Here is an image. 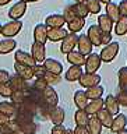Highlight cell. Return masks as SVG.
Instances as JSON below:
<instances>
[{"label": "cell", "instance_id": "6da1fadb", "mask_svg": "<svg viewBox=\"0 0 127 134\" xmlns=\"http://www.w3.org/2000/svg\"><path fill=\"white\" fill-rule=\"evenodd\" d=\"M119 49H120V43L116 41H112L109 45H106L105 48L101 50L99 56H101V60L105 62V63H111L116 59L117 53H119Z\"/></svg>", "mask_w": 127, "mask_h": 134}, {"label": "cell", "instance_id": "7a4b0ae2", "mask_svg": "<svg viewBox=\"0 0 127 134\" xmlns=\"http://www.w3.org/2000/svg\"><path fill=\"white\" fill-rule=\"evenodd\" d=\"M21 28H23V23L20 20H10L8 23L3 25L2 29V35L6 38H14L15 35H18Z\"/></svg>", "mask_w": 127, "mask_h": 134}, {"label": "cell", "instance_id": "3957f363", "mask_svg": "<svg viewBox=\"0 0 127 134\" xmlns=\"http://www.w3.org/2000/svg\"><path fill=\"white\" fill-rule=\"evenodd\" d=\"M101 80H102V77L98 74V73H84L81 75V78L78 80L80 85L84 87V88H92V87H96L99 85Z\"/></svg>", "mask_w": 127, "mask_h": 134}, {"label": "cell", "instance_id": "277c9868", "mask_svg": "<svg viewBox=\"0 0 127 134\" xmlns=\"http://www.w3.org/2000/svg\"><path fill=\"white\" fill-rule=\"evenodd\" d=\"M77 42H78V35H77V34H73V32L67 34V36L62 41V45H60V50H62V53L69 54L70 52L75 50Z\"/></svg>", "mask_w": 127, "mask_h": 134}, {"label": "cell", "instance_id": "5b68a950", "mask_svg": "<svg viewBox=\"0 0 127 134\" xmlns=\"http://www.w3.org/2000/svg\"><path fill=\"white\" fill-rule=\"evenodd\" d=\"M101 64H102V60H101V56L98 53H91L90 56H87V62H85V73H96L101 69Z\"/></svg>", "mask_w": 127, "mask_h": 134}, {"label": "cell", "instance_id": "8992f818", "mask_svg": "<svg viewBox=\"0 0 127 134\" xmlns=\"http://www.w3.org/2000/svg\"><path fill=\"white\" fill-rule=\"evenodd\" d=\"M48 31H49V28L46 27L45 23L35 25V28H34V42L45 45L46 41H48Z\"/></svg>", "mask_w": 127, "mask_h": 134}, {"label": "cell", "instance_id": "52a82bcc", "mask_svg": "<svg viewBox=\"0 0 127 134\" xmlns=\"http://www.w3.org/2000/svg\"><path fill=\"white\" fill-rule=\"evenodd\" d=\"M77 48H78V52L82 53L84 56H90V54L92 53V48H94V45L91 43V41H90V38L87 36V34L78 35Z\"/></svg>", "mask_w": 127, "mask_h": 134}, {"label": "cell", "instance_id": "ba28073f", "mask_svg": "<svg viewBox=\"0 0 127 134\" xmlns=\"http://www.w3.org/2000/svg\"><path fill=\"white\" fill-rule=\"evenodd\" d=\"M14 59H15L17 63H21V64H25V66H29V67H35L38 64L36 60L32 57V54L25 52V50H15Z\"/></svg>", "mask_w": 127, "mask_h": 134}, {"label": "cell", "instance_id": "9c48e42d", "mask_svg": "<svg viewBox=\"0 0 127 134\" xmlns=\"http://www.w3.org/2000/svg\"><path fill=\"white\" fill-rule=\"evenodd\" d=\"M42 98H43L45 100V103L46 105H49L50 108H53V106H57V103H59V95H57V92L56 90H53V87H46L43 91H42Z\"/></svg>", "mask_w": 127, "mask_h": 134}, {"label": "cell", "instance_id": "30bf717a", "mask_svg": "<svg viewBox=\"0 0 127 134\" xmlns=\"http://www.w3.org/2000/svg\"><path fill=\"white\" fill-rule=\"evenodd\" d=\"M25 11H27V3L23 2V0H20V2L13 4L11 8L8 10V17H10L11 20H20L21 17L25 14Z\"/></svg>", "mask_w": 127, "mask_h": 134}, {"label": "cell", "instance_id": "8fae6325", "mask_svg": "<svg viewBox=\"0 0 127 134\" xmlns=\"http://www.w3.org/2000/svg\"><path fill=\"white\" fill-rule=\"evenodd\" d=\"M14 70H15V74L20 75L21 78L27 80H32L35 75H34V67H29V66H25V64H21V63H14Z\"/></svg>", "mask_w": 127, "mask_h": 134}, {"label": "cell", "instance_id": "7c38bea8", "mask_svg": "<svg viewBox=\"0 0 127 134\" xmlns=\"http://www.w3.org/2000/svg\"><path fill=\"white\" fill-rule=\"evenodd\" d=\"M31 54L36 60V63H43L46 60V48H45V45L34 42L32 46H31Z\"/></svg>", "mask_w": 127, "mask_h": 134}, {"label": "cell", "instance_id": "4fadbf2b", "mask_svg": "<svg viewBox=\"0 0 127 134\" xmlns=\"http://www.w3.org/2000/svg\"><path fill=\"white\" fill-rule=\"evenodd\" d=\"M64 117H66L64 109L60 108L59 105H57V106L50 108V110H49V119H50L52 123H54V126H56V124H62L63 121H64Z\"/></svg>", "mask_w": 127, "mask_h": 134}, {"label": "cell", "instance_id": "5bb4252c", "mask_svg": "<svg viewBox=\"0 0 127 134\" xmlns=\"http://www.w3.org/2000/svg\"><path fill=\"white\" fill-rule=\"evenodd\" d=\"M87 36L90 38L91 43L94 46H101V45H102V42H101V39H102V31L99 29V27L96 24L91 25V27L88 28Z\"/></svg>", "mask_w": 127, "mask_h": 134}, {"label": "cell", "instance_id": "9a60e30c", "mask_svg": "<svg viewBox=\"0 0 127 134\" xmlns=\"http://www.w3.org/2000/svg\"><path fill=\"white\" fill-rule=\"evenodd\" d=\"M43 67L46 69V71L52 74H56V75H60L63 73V64L56 59H46V60L42 63Z\"/></svg>", "mask_w": 127, "mask_h": 134}, {"label": "cell", "instance_id": "2e32d148", "mask_svg": "<svg viewBox=\"0 0 127 134\" xmlns=\"http://www.w3.org/2000/svg\"><path fill=\"white\" fill-rule=\"evenodd\" d=\"M105 109H106L108 112H111L113 116L119 115L120 113V103L117 98L115 95H108L106 98H105Z\"/></svg>", "mask_w": 127, "mask_h": 134}, {"label": "cell", "instance_id": "e0dca14e", "mask_svg": "<svg viewBox=\"0 0 127 134\" xmlns=\"http://www.w3.org/2000/svg\"><path fill=\"white\" fill-rule=\"evenodd\" d=\"M64 23H66V20L63 17V14H50L45 20V24L48 28H63Z\"/></svg>", "mask_w": 127, "mask_h": 134}, {"label": "cell", "instance_id": "ac0fdd59", "mask_svg": "<svg viewBox=\"0 0 127 134\" xmlns=\"http://www.w3.org/2000/svg\"><path fill=\"white\" fill-rule=\"evenodd\" d=\"M10 85L13 88V91H28V88L31 87L28 84L27 80H24V78H21L20 75H13V77H10Z\"/></svg>", "mask_w": 127, "mask_h": 134}, {"label": "cell", "instance_id": "d6986e66", "mask_svg": "<svg viewBox=\"0 0 127 134\" xmlns=\"http://www.w3.org/2000/svg\"><path fill=\"white\" fill-rule=\"evenodd\" d=\"M67 62L70 63L71 66H85V62H87V56H84L82 53H80L78 50H73L67 54Z\"/></svg>", "mask_w": 127, "mask_h": 134}, {"label": "cell", "instance_id": "ffe728a7", "mask_svg": "<svg viewBox=\"0 0 127 134\" xmlns=\"http://www.w3.org/2000/svg\"><path fill=\"white\" fill-rule=\"evenodd\" d=\"M67 29L63 28H49L48 31V39L52 42H62L67 36Z\"/></svg>", "mask_w": 127, "mask_h": 134}, {"label": "cell", "instance_id": "44dd1931", "mask_svg": "<svg viewBox=\"0 0 127 134\" xmlns=\"http://www.w3.org/2000/svg\"><path fill=\"white\" fill-rule=\"evenodd\" d=\"M103 108H105V99L99 98V99H95V100L88 102L87 108H85V112H87L90 116H94V115H96L98 112L102 110Z\"/></svg>", "mask_w": 127, "mask_h": 134}, {"label": "cell", "instance_id": "7402d4cb", "mask_svg": "<svg viewBox=\"0 0 127 134\" xmlns=\"http://www.w3.org/2000/svg\"><path fill=\"white\" fill-rule=\"evenodd\" d=\"M99 29L102 32H108V34H112V29H113V21L109 18L106 14H99L98 15V24Z\"/></svg>", "mask_w": 127, "mask_h": 134}, {"label": "cell", "instance_id": "603a6c76", "mask_svg": "<svg viewBox=\"0 0 127 134\" xmlns=\"http://www.w3.org/2000/svg\"><path fill=\"white\" fill-rule=\"evenodd\" d=\"M82 74H84L82 67H80V66H71V67H69V70L66 71L64 78L67 80V81L73 82V81H78V80L81 78Z\"/></svg>", "mask_w": 127, "mask_h": 134}, {"label": "cell", "instance_id": "cb8c5ba5", "mask_svg": "<svg viewBox=\"0 0 127 134\" xmlns=\"http://www.w3.org/2000/svg\"><path fill=\"white\" fill-rule=\"evenodd\" d=\"M126 126H127V116L123 115V113H119V115H116V117L113 119L111 130L113 133H117V131H120V130L126 129Z\"/></svg>", "mask_w": 127, "mask_h": 134}, {"label": "cell", "instance_id": "d4e9b609", "mask_svg": "<svg viewBox=\"0 0 127 134\" xmlns=\"http://www.w3.org/2000/svg\"><path fill=\"white\" fill-rule=\"evenodd\" d=\"M96 117L99 119V121L102 123L103 127H108V129H111V127H112L113 119H115L112 113H111V112H108L106 109H102L101 112L96 113Z\"/></svg>", "mask_w": 127, "mask_h": 134}, {"label": "cell", "instance_id": "484cf974", "mask_svg": "<svg viewBox=\"0 0 127 134\" xmlns=\"http://www.w3.org/2000/svg\"><path fill=\"white\" fill-rule=\"evenodd\" d=\"M106 15L111 18L113 23H117L120 20V11H119V4L111 2L109 4H106Z\"/></svg>", "mask_w": 127, "mask_h": 134}, {"label": "cell", "instance_id": "4316f807", "mask_svg": "<svg viewBox=\"0 0 127 134\" xmlns=\"http://www.w3.org/2000/svg\"><path fill=\"white\" fill-rule=\"evenodd\" d=\"M0 113H3V115H6V116L10 117V119H13L17 113V106L13 102L3 100V102H0Z\"/></svg>", "mask_w": 127, "mask_h": 134}, {"label": "cell", "instance_id": "83f0119b", "mask_svg": "<svg viewBox=\"0 0 127 134\" xmlns=\"http://www.w3.org/2000/svg\"><path fill=\"white\" fill-rule=\"evenodd\" d=\"M88 100L90 99L87 98L85 91L78 90L74 94V103H75V106H77V109H85L87 105H88Z\"/></svg>", "mask_w": 127, "mask_h": 134}, {"label": "cell", "instance_id": "f1b7e54d", "mask_svg": "<svg viewBox=\"0 0 127 134\" xmlns=\"http://www.w3.org/2000/svg\"><path fill=\"white\" fill-rule=\"evenodd\" d=\"M17 46V42L13 38H6V39L0 41V54H7L13 52Z\"/></svg>", "mask_w": 127, "mask_h": 134}, {"label": "cell", "instance_id": "f546056e", "mask_svg": "<svg viewBox=\"0 0 127 134\" xmlns=\"http://www.w3.org/2000/svg\"><path fill=\"white\" fill-rule=\"evenodd\" d=\"M88 130H90L91 134H101L102 133V123L99 121V119L96 117V115L90 116V121H88Z\"/></svg>", "mask_w": 127, "mask_h": 134}, {"label": "cell", "instance_id": "4dcf8cb0", "mask_svg": "<svg viewBox=\"0 0 127 134\" xmlns=\"http://www.w3.org/2000/svg\"><path fill=\"white\" fill-rule=\"evenodd\" d=\"M84 25H85V20L80 18V17H75L74 20H71L70 23H67V28H69L70 32L77 34V32H80L84 28Z\"/></svg>", "mask_w": 127, "mask_h": 134}, {"label": "cell", "instance_id": "1f68e13d", "mask_svg": "<svg viewBox=\"0 0 127 134\" xmlns=\"http://www.w3.org/2000/svg\"><path fill=\"white\" fill-rule=\"evenodd\" d=\"M74 120L77 126H88V121H90V115L85 112V109H77L74 115Z\"/></svg>", "mask_w": 127, "mask_h": 134}, {"label": "cell", "instance_id": "d6a6232c", "mask_svg": "<svg viewBox=\"0 0 127 134\" xmlns=\"http://www.w3.org/2000/svg\"><path fill=\"white\" fill-rule=\"evenodd\" d=\"M103 91H105V88L102 85H96V87L88 88L85 91V94H87V98L90 100H95V99H99L103 95Z\"/></svg>", "mask_w": 127, "mask_h": 134}, {"label": "cell", "instance_id": "836d02e7", "mask_svg": "<svg viewBox=\"0 0 127 134\" xmlns=\"http://www.w3.org/2000/svg\"><path fill=\"white\" fill-rule=\"evenodd\" d=\"M73 7H74V11L77 14V17H80V18L85 20L88 14H90V10H88L85 3H75V4H73Z\"/></svg>", "mask_w": 127, "mask_h": 134}, {"label": "cell", "instance_id": "e575fe53", "mask_svg": "<svg viewBox=\"0 0 127 134\" xmlns=\"http://www.w3.org/2000/svg\"><path fill=\"white\" fill-rule=\"evenodd\" d=\"M115 32L116 35H126L127 34V17H120V20L115 25Z\"/></svg>", "mask_w": 127, "mask_h": 134}, {"label": "cell", "instance_id": "d590c367", "mask_svg": "<svg viewBox=\"0 0 127 134\" xmlns=\"http://www.w3.org/2000/svg\"><path fill=\"white\" fill-rule=\"evenodd\" d=\"M119 87L122 91L127 92V67H122L119 70Z\"/></svg>", "mask_w": 127, "mask_h": 134}, {"label": "cell", "instance_id": "8d00e7d4", "mask_svg": "<svg viewBox=\"0 0 127 134\" xmlns=\"http://www.w3.org/2000/svg\"><path fill=\"white\" fill-rule=\"evenodd\" d=\"M84 3L87 4V7H88L91 14H99L101 13V2L99 0H85Z\"/></svg>", "mask_w": 127, "mask_h": 134}, {"label": "cell", "instance_id": "74e56055", "mask_svg": "<svg viewBox=\"0 0 127 134\" xmlns=\"http://www.w3.org/2000/svg\"><path fill=\"white\" fill-rule=\"evenodd\" d=\"M25 98H27V91H14L10 99H11V102L17 106V105H20Z\"/></svg>", "mask_w": 127, "mask_h": 134}, {"label": "cell", "instance_id": "f35d334b", "mask_svg": "<svg viewBox=\"0 0 127 134\" xmlns=\"http://www.w3.org/2000/svg\"><path fill=\"white\" fill-rule=\"evenodd\" d=\"M42 78H43L45 81L48 82V85H50V87L54 85V84H59V82H60V80H62V78H60V75L52 74V73H49V71H46L45 75H43Z\"/></svg>", "mask_w": 127, "mask_h": 134}, {"label": "cell", "instance_id": "ab89813d", "mask_svg": "<svg viewBox=\"0 0 127 134\" xmlns=\"http://www.w3.org/2000/svg\"><path fill=\"white\" fill-rule=\"evenodd\" d=\"M13 92H14V91H13L10 82L0 84V95H2V96H4V98H11Z\"/></svg>", "mask_w": 127, "mask_h": 134}, {"label": "cell", "instance_id": "60d3db41", "mask_svg": "<svg viewBox=\"0 0 127 134\" xmlns=\"http://www.w3.org/2000/svg\"><path fill=\"white\" fill-rule=\"evenodd\" d=\"M63 17H64V20H66V24L70 23L71 20H74L75 17H77V14H75V11H74V7L73 6H67L64 8V11H63Z\"/></svg>", "mask_w": 127, "mask_h": 134}, {"label": "cell", "instance_id": "b9f144b4", "mask_svg": "<svg viewBox=\"0 0 127 134\" xmlns=\"http://www.w3.org/2000/svg\"><path fill=\"white\" fill-rule=\"evenodd\" d=\"M31 85H32L34 88H35V90L41 91V92L43 91L46 87H49V85H48V82H46L43 78H35V81H34V82L31 84Z\"/></svg>", "mask_w": 127, "mask_h": 134}, {"label": "cell", "instance_id": "7bdbcfd3", "mask_svg": "<svg viewBox=\"0 0 127 134\" xmlns=\"http://www.w3.org/2000/svg\"><path fill=\"white\" fill-rule=\"evenodd\" d=\"M46 73V69L43 67V64H36L34 67V75H35V78H42Z\"/></svg>", "mask_w": 127, "mask_h": 134}, {"label": "cell", "instance_id": "ee69618b", "mask_svg": "<svg viewBox=\"0 0 127 134\" xmlns=\"http://www.w3.org/2000/svg\"><path fill=\"white\" fill-rule=\"evenodd\" d=\"M116 98H117V100H119L120 106H126L127 108V92L126 91L119 90V94L116 95Z\"/></svg>", "mask_w": 127, "mask_h": 134}, {"label": "cell", "instance_id": "f6af8a7d", "mask_svg": "<svg viewBox=\"0 0 127 134\" xmlns=\"http://www.w3.org/2000/svg\"><path fill=\"white\" fill-rule=\"evenodd\" d=\"M10 77H11V75L8 74L7 70L0 69V84H6V82H8V81H10Z\"/></svg>", "mask_w": 127, "mask_h": 134}, {"label": "cell", "instance_id": "bcb514c9", "mask_svg": "<svg viewBox=\"0 0 127 134\" xmlns=\"http://www.w3.org/2000/svg\"><path fill=\"white\" fill-rule=\"evenodd\" d=\"M66 130L63 124H56L52 127V131H50V134H66Z\"/></svg>", "mask_w": 127, "mask_h": 134}, {"label": "cell", "instance_id": "7dc6e473", "mask_svg": "<svg viewBox=\"0 0 127 134\" xmlns=\"http://www.w3.org/2000/svg\"><path fill=\"white\" fill-rule=\"evenodd\" d=\"M119 11H120V17H127V0H122L120 2Z\"/></svg>", "mask_w": 127, "mask_h": 134}, {"label": "cell", "instance_id": "c3c4849f", "mask_svg": "<svg viewBox=\"0 0 127 134\" xmlns=\"http://www.w3.org/2000/svg\"><path fill=\"white\" fill-rule=\"evenodd\" d=\"M101 42H102V45H109L112 42V34H108V32H102V39H101Z\"/></svg>", "mask_w": 127, "mask_h": 134}, {"label": "cell", "instance_id": "681fc988", "mask_svg": "<svg viewBox=\"0 0 127 134\" xmlns=\"http://www.w3.org/2000/svg\"><path fill=\"white\" fill-rule=\"evenodd\" d=\"M74 134H91L87 126H77L74 130Z\"/></svg>", "mask_w": 127, "mask_h": 134}, {"label": "cell", "instance_id": "f907efd6", "mask_svg": "<svg viewBox=\"0 0 127 134\" xmlns=\"http://www.w3.org/2000/svg\"><path fill=\"white\" fill-rule=\"evenodd\" d=\"M10 117L8 116H6V115H3V113H0V127L2 126H6L7 123H10Z\"/></svg>", "mask_w": 127, "mask_h": 134}, {"label": "cell", "instance_id": "816d5d0a", "mask_svg": "<svg viewBox=\"0 0 127 134\" xmlns=\"http://www.w3.org/2000/svg\"><path fill=\"white\" fill-rule=\"evenodd\" d=\"M0 134H14V131L6 124V126H2V127H0Z\"/></svg>", "mask_w": 127, "mask_h": 134}, {"label": "cell", "instance_id": "f5cc1de1", "mask_svg": "<svg viewBox=\"0 0 127 134\" xmlns=\"http://www.w3.org/2000/svg\"><path fill=\"white\" fill-rule=\"evenodd\" d=\"M10 2H11V0H0V7H2V6H6V4H8Z\"/></svg>", "mask_w": 127, "mask_h": 134}, {"label": "cell", "instance_id": "db71d44e", "mask_svg": "<svg viewBox=\"0 0 127 134\" xmlns=\"http://www.w3.org/2000/svg\"><path fill=\"white\" fill-rule=\"evenodd\" d=\"M116 134H127V129H123V130H120V131H117Z\"/></svg>", "mask_w": 127, "mask_h": 134}, {"label": "cell", "instance_id": "11a10c76", "mask_svg": "<svg viewBox=\"0 0 127 134\" xmlns=\"http://www.w3.org/2000/svg\"><path fill=\"white\" fill-rule=\"evenodd\" d=\"M66 134H74V130H71V129H67V130H66Z\"/></svg>", "mask_w": 127, "mask_h": 134}, {"label": "cell", "instance_id": "9f6ffc18", "mask_svg": "<svg viewBox=\"0 0 127 134\" xmlns=\"http://www.w3.org/2000/svg\"><path fill=\"white\" fill-rule=\"evenodd\" d=\"M99 2H101V3H105V4H109L112 0H99Z\"/></svg>", "mask_w": 127, "mask_h": 134}, {"label": "cell", "instance_id": "6f0895ef", "mask_svg": "<svg viewBox=\"0 0 127 134\" xmlns=\"http://www.w3.org/2000/svg\"><path fill=\"white\" fill-rule=\"evenodd\" d=\"M23 2H25V3H32V2H38V0H23Z\"/></svg>", "mask_w": 127, "mask_h": 134}, {"label": "cell", "instance_id": "680465c9", "mask_svg": "<svg viewBox=\"0 0 127 134\" xmlns=\"http://www.w3.org/2000/svg\"><path fill=\"white\" fill-rule=\"evenodd\" d=\"M85 0H75V3H84Z\"/></svg>", "mask_w": 127, "mask_h": 134}, {"label": "cell", "instance_id": "91938a15", "mask_svg": "<svg viewBox=\"0 0 127 134\" xmlns=\"http://www.w3.org/2000/svg\"><path fill=\"white\" fill-rule=\"evenodd\" d=\"M2 29H3V25L0 24V35H2Z\"/></svg>", "mask_w": 127, "mask_h": 134}]
</instances>
